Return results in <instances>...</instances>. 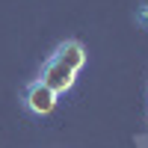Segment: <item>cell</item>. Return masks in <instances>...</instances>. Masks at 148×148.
<instances>
[{
    "label": "cell",
    "instance_id": "cell-2",
    "mask_svg": "<svg viewBox=\"0 0 148 148\" xmlns=\"http://www.w3.org/2000/svg\"><path fill=\"white\" fill-rule=\"evenodd\" d=\"M56 101H59V95L53 89H47L42 80H33L27 89H24V107H27L33 116H39V119L51 116L56 110Z\"/></svg>",
    "mask_w": 148,
    "mask_h": 148
},
{
    "label": "cell",
    "instance_id": "cell-3",
    "mask_svg": "<svg viewBox=\"0 0 148 148\" xmlns=\"http://www.w3.org/2000/svg\"><path fill=\"white\" fill-rule=\"evenodd\" d=\"M136 21L142 24V27H148V3H142V6L136 9Z\"/></svg>",
    "mask_w": 148,
    "mask_h": 148
},
{
    "label": "cell",
    "instance_id": "cell-1",
    "mask_svg": "<svg viewBox=\"0 0 148 148\" xmlns=\"http://www.w3.org/2000/svg\"><path fill=\"white\" fill-rule=\"evenodd\" d=\"M83 65H86V47L80 42L68 39V42H62L51 56L45 59L39 80L47 86V89H53L56 95H65V92L74 89L77 74L83 71Z\"/></svg>",
    "mask_w": 148,
    "mask_h": 148
}]
</instances>
